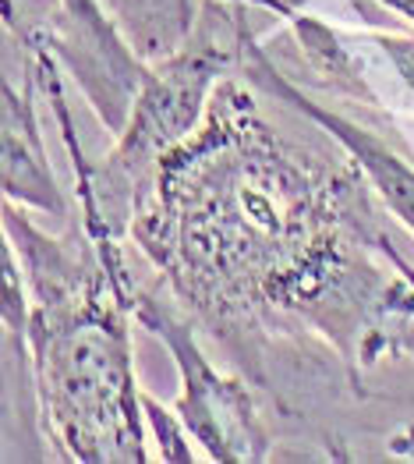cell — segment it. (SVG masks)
Wrapping results in <instances>:
<instances>
[{
	"mask_svg": "<svg viewBox=\"0 0 414 464\" xmlns=\"http://www.w3.org/2000/svg\"><path fill=\"white\" fill-rule=\"evenodd\" d=\"M241 72L170 150L131 237L167 291L269 390V362L323 337L351 387L382 354H414V284L386 206L347 156L308 153L259 114Z\"/></svg>",
	"mask_w": 414,
	"mask_h": 464,
	"instance_id": "6da1fadb",
	"label": "cell"
},
{
	"mask_svg": "<svg viewBox=\"0 0 414 464\" xmlns=\"http://www.w3.org/2000/svg\"><path fill=\"white\" fill-rule=\"evenodd\" d=\"M75 220L43 231L25 206L4 198V234L29 284V372L43 440L53 458L146 464V404L131 358L135 284L120 241Z\"/></svg>",
	"mask_w": 414,
	"mask_h": 464,
	"instance_id": "7a4b0ae2",
	"label": "cell"
},
{
	"mask_svg": "<svg viewBox=\"0 0 414 464\" xmlns=\"http://www.w3.org/2000/svg\"><path fill=\"white\" fill-rule=\"evenodd\" d=\"M245 11L248 4L237 0H202L188 43L178 53L146 68L135 111L117 135L113 150L103 156V163H85L78 150L72 111L61 89V64L50 53L25 57V72L46 92L75 167V213L92 234L113 241L131 237V224L142 202L149 198L167 153L178 150L202 124L220 78L241 72L245 43L252 39Z\"/></svg>",
	"mask_w": 414,
	"mask_h": 464,
	"instance_id": "3957f363",
	"label": "cell"
},
{
	"mask_svg": "<svg viewBox=\"0 0 414 464\" xmlns=\"http://www.w3.org/2000/svg\"><path fill=\"white\" fill-rule=\"evenodd\" d=\"M135 319L159 337L181 376L178 393V419L185 422L188 436L213 458L226 464H259L273 454V429L265 422L248 380L220 372L198 344V326L178 298L167 291V298L149 287H135Z\"/></svg>",
	"mask_w": 414,
	"mask_h": 464,
	"instance_id": "277c9868",
	"label": "cell"
},
{
	"mask_svg": "<svg viewBox=\"0 0 414 464\" xmlns=\"http://www.w3.org/2000/svg\"><path fill=\"white\" fill-rule=\"evenodd\" d=\"M22 53H50L78 82L107 131H124L149 64L131 50L100 0H61L39 43Z\"/></svg>",
	"mask_w": 414,
	"mask_h": 464,
	"instance_id": "5b68a950",
	"label": "cell"
},
{
	"mask_svg": "<svg viewBox=\"0 0 414 464\" xmlns=\"http://www.w3.org/2000/svg\"><path fill=\"white\" fill-rule=\"evenodd\" d=\"M241 75L248 78L259 92H265L269 100H276V103L298 111V114L308 117L315 128H323L340 150L361 167V174H365L369 185L376 188V195L382 198V206L414 234V167L404 156L397 153V150H390V146H386L382 139H376L372 131H365L361 124H354V121H347V117L337 114V111H330V107L308 100L291 78L284 75V72H276L273 57L255 43V36L245 43Z\"/></svg>",
	"mask_w": 414,
	"mask_h": 464,
	"instance_id": "8992f818",
	"label": "cell"
},
{
	"mask_svg": "<svg viewBox=\"0 0 414 464\" xmlns=\"http://www.w3.org/2000/svg\"><path fill=\"white\" fill-rule=\"evenodd\" d=\"M39 85L25 72L22 92L4 82V103H0V163H4V198L36 209L43 217H72L68 198L61 192L50 153L43 142V128L36 114Z\"/></svg>",
	"mask_w": 414,
	"mask_h": 464,
	"instance_id": "52a82bcc",
	"label": "cell"
},
{
	"mask_svg": "<svg viewBox=\"0 0 414 464\" xmlns=\"http://www.w3.org/2000/svg\"><path fill=\"white\" fill-rule=\"evenodd\" d=\"M131 50L156 64L188 43L202 0H100Z\"/></svg>",
	"mask_w": 414,
	"mask_h": 464,
	"instance_id": "ba28073f",
	"label": "cell"
},
{
	"mask_svg": "<svg viewBox=\"0 0 414 464\" xmlns=\"http://www.w3.org/2000/svg\"><path fill=\"white\" fill-rule=\"evenodd\" d=\"M287 22H291L294 36L302 43V50L308 53L312 68L323 75V82H330L343 96H354V100H365L369 107H379V100L369 92V82L358 75V64L351 57V50L340 43V36L333 29H326L323 22L308 18L302 11H294Z\"/></svg>",
	"mask_w": 414,
	"mask_h": 464,
	"instance_id": "9c48e42d",
	"label": "cell"
},
{
	"mask_svg": "<svg viewBox=\"0 0 414 464\" xmlns=\"http://www.w3.org/2000/svg\"><path fill=\"white\" fill-rule=\"evenodd\" d=\"M142 404H146V422H149L152 432H156L159 443H163V458H167V461H191V450H188V443H185L191 436H188V429H185V422H181L178 415L163 411L149 393H142Z\"/></svg>",
	"mask_w": 414,
	"mask_h": 464,
	"instance_id": "30bf717a",
	"label": "cell"
},
{
	"mask_svg": "<svg viewBox=\"0 0 414 464\" xmlns=\"http://www.w3.org/2000/svg\"><path fill=\"white\" fill-rule=\"evenodd\" d=\"M369 43L390 61V68L404 82V89L414 100V36H390V33H372Z\"/></svg>",
	"mask_w": 414,
	"mask_h": 464,
	"instance_id": "8fae6325",
	"label": "cell"
},
{
	"mask_svg": "<svg viewBox=\"0 0 414 464\" xmlns=\"http://www.w3.org/2000/svg\"><path fill=\"white\" fill-rule=\"evenodd\" d=\"M379 4H382L386 11H397L400 18H408L414 25V0H379Z\"/></svg>",
	"mask_w": 414,
	"mask_h": 464,
	"instance_id": "7c38bea8",
	"label": "cell"
},
{
	"mask_svg": "<svg viewBox=\"0 0 414 464\" xmlns=\"http://www.w3.org/2000/svg\"><path fill=\"white\" fill-rule=\"evenodd\" d=\"M404 273L411 276V284H414V266H411V259H404Z\"/></svg>",
	"mask_w": 414,
	"mask_h": 464,
	"instance_id": "4fadbf2b",
	"label": "cell"
}]
</instances>
